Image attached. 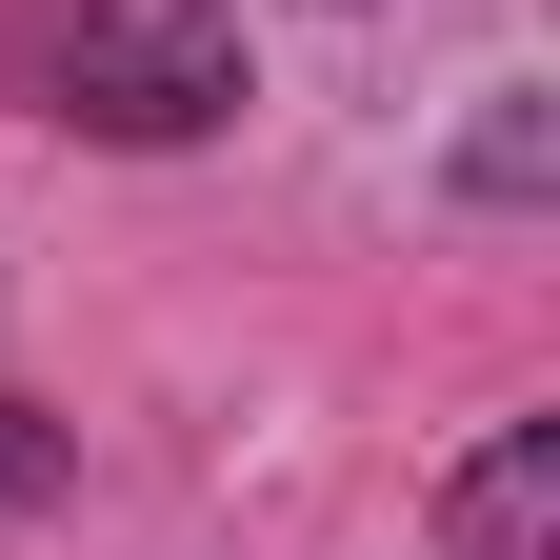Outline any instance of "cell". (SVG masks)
I'll list each match as a JSON object with an SVG mask.
<instances>
[{
	"label": "cell",
	"instance_id": "cell-1",
	"mask_svg": "<svg viewBox=\"0 0 560 560\" xmlns=\"http://www.w3.org/2000/svg\"><path fill=\"white\" fill-rule=\"evenodd\" d=\"M0 81L81 140H221L241 120V21L221 0H21Z\"/></svg>",
	"mask_w": 560,
	"mask_h": 560
},
{
	"label": "cell",
	"instance_id": "cell-2",
	"mask_svg": "<svg viewBox=\"0 0 560 560\" xmlns=\"http://www.w3.org/2000/svg\"><path fill=\"white\" fill-rule=\"evenodd\" d=\"M441 540H460V560H560V420H501V441L460 460Z\"/></svg>",
	"mask_w": 560,
	"mask_h": 560
},
{
	"label": "cell",
	"instance_id": "cell-3",
	"mask_svg": "<svg viewBox=\"0 0 560 560\" xmlns=\"http://www.w3.org/2000/svg\"><path fill=\"white\" fill-rule=\"evenodd\" d=\"M40 460H60V441H40V420H21V400H0V501H21V480H40Z\"/></svg>",
	"mask_w": 560,
	"mask_h": 560
}]
</instances>
